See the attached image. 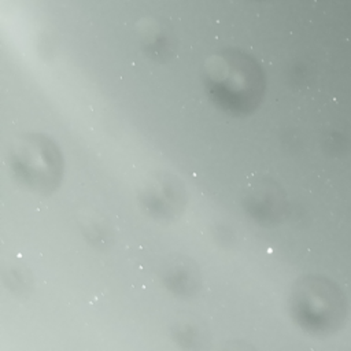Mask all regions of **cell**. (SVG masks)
<instances>
[{"label":"cell","instance_id":"cell-1","mask_svg":"<svg viewBox=\"0 0 351 351\" xmlns=\"http://www.w3.org/2000/svg\"><path fill=\"white\" fill-rule=\"evenodd\" d=\"M204 82L213 99L230 108L250 110L263 93V73L247 53L226 49L214 55L204 67Z\"/></svg>","mask_w":351,"mask_h":351}]
</instances>
